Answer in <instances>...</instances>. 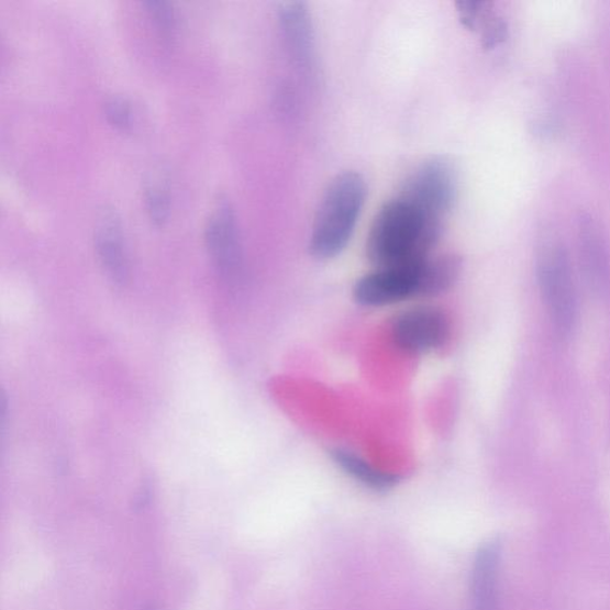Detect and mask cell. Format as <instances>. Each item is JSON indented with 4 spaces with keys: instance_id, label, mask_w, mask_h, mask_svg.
<instances>
[{
    "instance_id": "obj_11",
    "label": "cell",
    "mask_w": 610,
    "mask_h": 610,
    "mask_svg": "<svg viewBox=\"0 0 610 610\" xmlns=\"http://www.w3.org/2000/svg\"><path fill=\"white\" fill-rule=\"evenodd\" d=\"M579 252L589 288L594 292H603L609 282V258L599 225L591 218L579 222Z\"/></svg>"
},
{
    "instance_id": "obj_18",
    "label": "cell",
    "mask_w": 610,
    "mask_h": 610,
    "mask_svg": "<svg viewBox=\"0 0 610 610\" xmlns=\"http://www.w3.org/2000/svg\"><path fill=\"white\" fill-rule=\"evenodd\" d=\"M507 36V24L503 20L493 18L490 19L485 24L484 34H481V40H484V46L486 48H493L501 44Z\"/></svg>"
},
{
    "instance_id": "obj_10",
    "label": "cell",
    "mask_w": 610,
    "mask_h": 610,
    "mask_svg": "<svg viewBox=\"0 0 610 610\" xmlns=\"http://www.w3.org/2000/svg\"><path fill=\"white\" fill-rule=\"evenodd\" d=\"M500 563L499 543L490 542L478 550L470 584L473 610H500Z\"/></svg>"
},
{
    "instance_id": "obj_15",
    "label": "cell",
    "mask_w": 610,
    "mask_h": 610,
    "mask_svg": "<svg viewBox=\"0 0 610 610\" xmlns=\"http://www.w3.org/2000/svg\"><path fill=\"white\" fill-rule=\"evenodd\" d=\"M142 5L145 7L160 37L166 42L171 41L177 32V13L174 4L166 0H147Z\"/></svg>"
},
{
    "instance_id": "obj_12",
    "label": "cell",
    "mask_w": 610,
    "mask_h": 610,
    "mask_svg": "<svg viewBox=\"0 0 610 610\" xmlns=\"http://www.w3.org/2000/svg\"><path fill=\"white\" fill-rule=\"evenodd\" d=\"M332 457L340 469L367 488L385 491L399 484V477L376 469L370 463L351 451L337 448L332 452Z\"/></svg>"
},
{
    "instance_id": "obj_6",
    "label": "cell",
    "mask_w": 610,
    "mask_h": 610,
    "mask_svg": "<svg viewBox=\"0 0 610 610\" xmlns=\"http://www.w3.org/2000/svg\"><path fill=\"white\" fill-rule=\"evenodd\" d=\"M424 262V260H423ZM414 265L377 269L359 279L354 287V298L365 307L399 303L408 298L421 297V266Z\"/></svg>"
},
{
    "instance_id": "obj_1",
    "label": "cell",
    "mask_w": 610,
    "mask_h": 610,
    "mask_svg": "<svg viewBox=\"0 0 610 610\" xmlns=\"http://www.w3.org/2000/svg\"><path fill=\"white\" fill-rule=\"evenodd\" d=\"M444 231L399 197L382 207L367 236L366 254L378 269L419 264L431 257Z\"/></svg>"
},
{
    "instance_id": "obj_17",
    "label": "cell",
    "mask_w": 610,
    "mask_h": 610,
    "mask_svg": "<svg viewBox=\"0 0 610 610\" xmlns=\"http://www.w3.org/2000/svg\"><path fill=\"white\" fill-rule=\"evenodd\" d=\"M488 3L485 2H459L458 12L463 24L470 30H475L480 19L486 16Z\"/></svg>"
},
{
    "instance_id": "obj_3",
    "label": "cell",
    "mask_w": 610,
    "mask_h": 610,
    "mask_svg": "<svg viewBox=\"0 0 610 610\" xmlns=\"http://www.w3.org/2000/svg\"><path fill=\"white\" fill-rule=\"evenodd\" d=\"M537 279L556 332L569 336L577 320V298L569 255L563 246L550 245L542 251Z\"/></svg>"
},
{
    "instance_id": "obj_2",
    "label": "cell",
    "mask_w": 610,
    "mask_h": 610,
    "mask_svg": "<svg viewBox=\"0 0 610 610\" xmlns=\"http://www.w3.org/2000/svg\"><path fill=\"white\" fill-rule=\"evenodd\" d=\"M366 184L354 171L337 175L325 190L317 212L310 251L319 259H332L350 243L366 200Z\"/></svg>"
},
{
    "instance_id": "obj_14",
    "label": "cell",
    "mask_w": 610,
    "mask_h": 610,
    "mask_svg": "<svg viewBox=\"0 0 610 610\" xmlns=\"http://www.w3.org/2000/svg\"><path fill=\"white\" fill-rule=\"evenodd\" d=\"M144 202L148 220L162 229L171 215V184L166 169L154 167L144 184Z\"/></svg>"
},
{
    "instance_id": "obj_5",
    "label": "cell",
    "mask_w": 610,
    "mask_h": 610,
    "mask_svg": "<svg viewBox=\"0 0 610 610\" xmlns=\"http://www.w3.org/2000/svg\"><path fill=\"white\" fill-rule=\"evenodd\" d=\"M204 241L212 263L226 281L234 284L243 275L244 257L237 220L232 203L220 198L206 222Z\"/></svg>"
},
{
    "instance_id": "obj_13",
    "label": "cell",
    "mask_w": 610,
    "mask_h": 610,
    "mask_svg": "<svg viewBox=\"0 0 610 610\" xmlns=\"http://www.w3.org/2000/svg\"><path fill=\"white\" fill-rule=\"evenodd\" d=\"M462 262L457 255L444 254L425 259L421 266V297L437 296L457 281Z\"/></svg>"
},
{
    "instance_id": "obj_9",
    "label": "cell",
    "mask_w": 610,
    "mask_h": 610,
    "mask_svg": "<svg viewBox=\"0 0 610 610\" xmlns=\"http://www.w3.org/2000/svg\"><path fill=\"white\" fill-rule=\"evenodd\" d=\"M278 21L297 67L304 74L313 73L317 64L315 36L307 5L301 2L280 3Z\"/></svg>"
},
{
    "instance_id": "obj_8",
    "label": "cell",
    "mask_w": 610,
    "mask_h": 610,
    "mask_svg": "<svg viewBox=\"0 0 610 610\" xmlns=\"http://www.w3.org/2000/svg\"><path fill=\"white\" fill-rule=\"evenodd\" d=\"M95 248L108 277L122 286L130 275L123 225L118 212L104 208L95 222Z\"/></svg>"
},
{
    "instance_id": "obj_7",
    "label": "cell",
    "mask_w": 610,
    "mask_h": 610,
    "mask_svg": "<svg viewBox=\"0 0 610 610\" xmlns=\"http://www.w3.org/2000/svg\"><path fill=\"white\" fill-rule=\"evenodd\" d=\"M391 333L395 344L403 351L428 353L446 343L450 323L442 310L418 307L397 317Z\"/></svg>"
},
{
    "instance_id": "obj_16",
    "label": "cell",
    "mask_w": 610,
    "mask_h": 610,
    "mask_svg": "<svg viewBox=\"0 0 610 610\" xmlns=\"http://www.w3.org/2000/svg\"><path fill=\"white\" fill-rule=\"evenodd\" d=\"M104 115L108 123L118 131H130L133 125V108L125 97L108 98L104 103Z\"/></svg>"
},
{
    "instance_id": "obj_4",
    "label": "cell",
    "mask_w": 610,
    "mask_h": 610,
    "mask_svg": "<svg viewBox=\"0 0 610 610\" xmlns=\"http://www.w3.org/2000/svg\"><path fill=\"white\" fill-rule=\"evenodd\" d=\"M457 193L456 167L446 157H433L409 177L400 197L423 215L444 222L456 203Z\"/></svg>"
}]
</instances>
